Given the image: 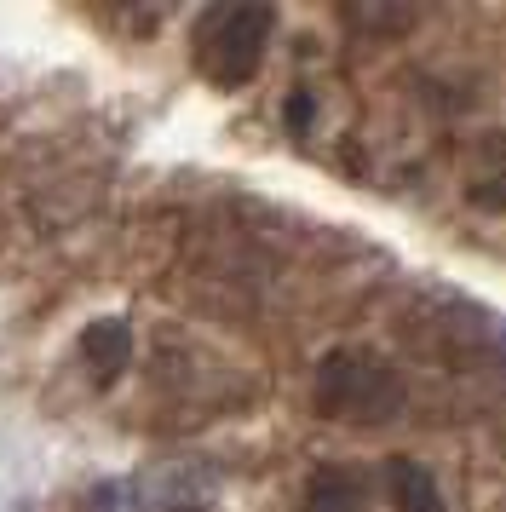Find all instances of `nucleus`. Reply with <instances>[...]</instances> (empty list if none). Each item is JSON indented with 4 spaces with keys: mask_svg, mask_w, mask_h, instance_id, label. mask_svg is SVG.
<instances>
[{
    "mask_svg": "<svg viewBox=\"0 0 506 512\" xmlns=\"http://www.w3.org/2000/svg\"><path fill=\"white\" fill-rule=\"evenodd\" d=\"M311 403L322 420H340V426H386L409 409V386L380 351L334 346L311 369Z\"/></svg>",
    "mask_w": 506,
    "mask_h": 512,
    "instance_id": "f257e3e1",
    "label": "nucleus"
},
{
    "mask_svg": "<svg viewBox=\"0 0 506 512\" xmlns=\"http://www.w3.org/2000/svg\"><path fill=\"white\" fill-rule=\"evenodd\" d=\"M276 35V12L271 6H202L190 24V58L196 75L219 93L248 87Z\"/></svg>",
    "mask_w": 506,
    "mask_h": 512,
    "instance_id": "f03ea898",
    "label": "nucleus"
},
{
    "mask_svg": "<svg viewBox=\"0 0 506 512\" xmlns=\"http://www.w3.org/2000/svg\"><path fill=\"white\" fill-rule=\"evenodd\" d=\"M213 495V472L196 461H167L150 466L133 489H127V512H202Z\"/></svg>",
    "mask_w": 506,
    "mask_h": 512,
    "instance_id": "7ed1b4c3",
    "label": "nucleus"
},
{
    "mask_svg": "<svg viewBox=\"0 0 506 512\" xmlns=\"http://www.w3.org/2000/svg\"><path fill=\"white\" fill-rule=\"evenodd\" d=\"M81 357H87V374L98 392L115 386L127 374V363H133V328H127V317H98V323L81 328Z\"/></svg>",
    "mask_w": 506,
    "mask_h": 512,
    "instance_id": "20e7f679",
    "label": "nucleus"
},
{
    "mask_svg": "<svg viewBox=\"0 0 506 512\" xmlns=\"http://www.w3.org/2000/svg\"><path fill=\"white\" fill-rule=\"evenodd\" d=\"M466 196L489 213L506 208V133H483L478 150L466 156Z\"/></svg>",
    "mask_w": 506,
    "mask_h": 512,
    "instance_id": "39448f33",
    "label": "nucleus"
},
{
    "mask_svg": "<svg viewBox=\"0 0 506 512\" xmlns=\"http://www.w3.org/2000/svg\"><path fill=\"white\" fill-rule=\"evenodd\" d=\"M386 501H391V512H449L437 478L420 461H403V455L386 461Z\"/></svg>",
    "mask_w": 506,
    "mask_h": 512,
    "instance_id": "423d86ee",
    "label": "nucleus"
},
{
    "mask_svg": "<svg viewBox=\"0 0 506 512\" xmlns=\"http://www.w3.org/2000/svg\"><path fill=\"white\" fill-rule=\"evenodd\" d=\"M305 512H363V478L345 466H317L305 478Z\"/></svg>",
    "mask_w": 506,
    "mask_h": 512,
    "instance_id": "0eeeda50",
    "label": "nucleus"
},
{
    "mask_svg": "<svg viewBox=\"0 0 506 512\" xmlns=\"http://www.w3.org/2000/svg\"><path fill=\"white\" fill-rule=\"evenodd\" d=\"M340 18L351 29H374V35H403L414 24V6H340Z\"/></svg>",
    "mask_w": 506,
    "mask_h": 512,
    "instance_id": "6e6552de",
    "label": "nucleus"
},
{
    "mask_svg": "<svg viewBox=\"0 0 506 512\" xmlns=\"http://www.w3.org/2000/svg\"><path fill=\"white\" fill-rule=\"evenodd\" d=\"M311 116H317V104H311V93H294V98H288V127H294V133H299V127H305Z\"/></svg>",
    "mask_w": 506,
    "mask_h": 512,
    "instance_id": "1a4fd4ad",
    "label": "nucleus"
}]
</instances>
